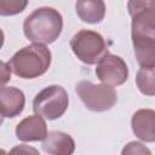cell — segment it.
<instances>
[{
  "mask_svg": "<svg viewBox=\"0 0 155 155\" xmlns=\"http://www.w3.org/2000/svg\"><path fill=\"white\" fill-rule=\"evenodd\" d=\"M122 155L126 154H151V151L139 142H130L122 149Z\"/></svg>",
  "mask_w": 155,
  "mask_h": 155,
  "instance_id": "2e32d148",
  "label": "cell"
},
{
  "mask_svg": "<svg viewBox=\"0 0 155 155\" xmlns=\"http://www.w3.org/2000/svg\"><path fill=\"white\" fill-rule=\"evenodd\" d=\"M96 75L102 84L113 87L120 86L128 78V68L121 57L107 52L97 62Z\"/></svg>",
  "mask_w": 155,
  "mask_h": 155,
  "instance_id": "8992f818",
  "label": "cell"
},
{
  "mask_svg": "<svg viewBox=\"0 0 155 155\" xmlns=\"http://www.w3.org/2000/svg\"><path fill=\"white\" fill-rule=\"evenodd\" d=\"M138 64L142 68H155V38L132 36Z\"/></svg>",
  "mask_w": 155,
  "mask_h": 155,
  "instance_id": "7c38bea8",
  "label": "cell"
},
{
  "mask_svg": "<svg viewBox=\"0 0 155 155\" xmlns=\"http://www.w3.org/2000/svg\"><path fill=\"white\" fill-rule=\"evenodd\" d=\"M47 136V126L41 115L24 117L16 127V137L22 142L44 140Z\"/></svg>",
  "mask_w": 155,
  "mask_h": 155,
  "instance_id": "52a82bcc",
  "label": "cell"
},
{
  "mask_svg": "<svg viewBox=\"0 0 155 155\" xmlns=\"http://www.w3.org/2000/svg\"><path fill=\"white\" fill-rule=\"evenodd\" d=\"M29 0H0V15L15 16L23 12Z\"/></svg>",
  "mask_w": 155,
  "mask_h": 155,
  "instance_id": "9a60e30c",
  "label": "cell"
},
{
  "mask_svg": "<svg viewBox=\"0 0 155 155\" xmlns=\"http://www.w3.org/2000/svg\"><path fill=\"white\" fill-rule=\"evenodd\" d=\"M12 71L22 79L44 75L51 64V52L44 44H31L17 51L8 62Z\"/></svg>",
  "mask_w": 155,
  "mask_h": 155,
  "instance_id": "7a4b0ae2",
  "label": "cell"
},
{
  "mask_svg": "<svg viewBox=\"0 0 155 155\" xmlns=\"http://www.w3.org/2000/svg\"><path fill=\"white\" fill-rule=\"evenodd\" d=\"M42 149L45 153L52 155H70L75 150V142L68 133L52 131L44 139Z\"/></svg>",
  "mask_w": 155,
  "mask_h": 155,
  "instance_id": "30bf717a",
  "label": "cell"
},
{
  "mask_svg": "<svg viewBox=\"0 0 155 155\" xmlns=\"http://www.w3.org/2000/svg\"><path fill=\"white\" fill-rule=\"evenodd\" d=\"M70 47L74 54L85 64H96L103 54L107 53V45L103 36L93 30L82 29L70 40Z\"/></svg>",
  "mask_w": 155,
  "mask_h": 155,
  "instance_id": "5b68a950",
  "label": "cell"
},
{
  "mask_svg": "<svg viewBox=\"0 0 155 155\" xmlns=\"http://www.w3.org/2000/svg\"><path fill=\"white\" fill-rule=\"evenodd\" d=\"M139 91L145 96H155V68H140L136 76Z\"/></svg>",
  "mask_w": 155,
  "mask_h": 155,
  "instance_id": "5bb4252c",
  "label": "cell"
},
{
  "mask_svg": "<svg viewBox=\"0 0 155 155\" xmlns=\"http://www.w3.org/2000/svg\"><path fill=\"white\" fill-rule=\"evenodd\" d=\"M69 104L67 91L59 85H51L41 90L33 101V110L47 120L61 117Z\"/></svg>",
  "mask_w": 155,
  "mask_h": 155,
  "instance_id": "3957f363",
  "label": "cell"
},
{
  "mask_svg": "<svg viewBox=\"0 0 155 155\" xmlns=\"http://www.w3.org/2000/svg\"><path fill=\"white\" fill-rule=\"evenodd\" d=\"M1 68H2V85H5L10 79H11V67L10 64H6L5 62H1Z\"/></svg>",
  "mask_w": 155,
  "mask_h": 155,
  "instance_id": "e0dca14e",
  "label": "cell"
},
{
  "mask_svg": "<svg viewBox=\"0 0 155 155\" xmlns=\"http://www.w3.org/2000/svg\"><path fill=\"white\" fill-rule=\"evenodd\" d=\"M25 104L24 93L11 86H5L0 88V108L2 117H16L18 116Z\"/></svg>",
  "mask_w": 155,
  "mask_h": 155,
  "instance_id": "9c48e42d",
  "label": "cell"
},
{
  "mask_svg": "<svg viewBox=\"0 0 155 155\" xmlns=\"http://www.w3.org/2000/svg\"><path fill=\"white\" fill-rule=\"evenodd\" d=\"M75 8L79 18L90 24L102 22L105 16V4L103 0H78Z\"/></svg>",
  "mask_w": 155,
  "mask_h": 155,
  "instance_id": "8fae6325",
  "label": "cell"
},
{
  "mask_svg": "<svg viewBox=\"0 0 155 155\" xmlns=\"http://www.w3.org/2000/svg\"><path fill=\"white\" fill-rule=\"evenodd\" d=\"M63 29V17L53 7L34 10L23 23V31L28 40L36 44H52Z\"/></svg>",
  "mask_w": 155,
  "mask_h": 155,
  "instance_id": "6da1fadb",
  "label": "cell"
},
{
  "mask_svg": "<svg viewBox=\"0 0 155 155\" xmlns=\"http://www.w3.org/2000/svg\"><path fill=\"white\" fill-rule=\"evenodd\" d=\"M128 13L155 28V0H128Z\"/></svg>",
  "mask_w": 155,
  "mask_h": 155,
  "instance_id": "4fadbf2b",
  "label": "cell"
},
{
  "mask_svg": "<svg viewBox=\"0 0 155 155\" xmlns=\"http://www.w3.org/2000/svg\"><path fill=\"white\" fill-rule=\"evenodd\" d=\"M25 145H19V147H16L11 150V153H16V151H24V153H34V154H38V151L35 149H31V148H24Z\"/></svg>",
  "mask_w": 155,
  "mask_h": 155,
  "instance_id": "ac0fdd59",
  "label": "cell"
},
{
  "mask_svg": "<svg viewBox=\"0 0 155 155\" xmlns=\"http://www.w3.org/2000/svg\"><path fill=\"white\" fill-rule=\"evenodd\" d=\"M75 91L85 107L97 113L111 109L117 101V94L114 87L105 84L96 85L91 81L82 80L76 84Z\"/></svg>",
  "mask_w": 155,
  "mask_h": 155,
  "instance_id": "277c9868",
  "label": "cell"
},
{
  "mask_svg": "<svg viewBox=\"0 0 155 155\" xmlns=\"http://www.w3.org/2000/svg\"><path fill=\"white\" fill-rule=\"evenodd\" d=\"M131 127L136 137L143 142H155V110L139 109L131 119Z\"/></svg>",
  "mask_w": 155,
  "mask_h": 155,
  "instance_id": "ba28073f",
  "label": "cell"
}]
</instances>
